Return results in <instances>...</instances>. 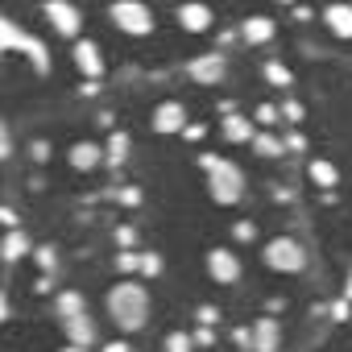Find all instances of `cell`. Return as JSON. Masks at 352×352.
<instances>
[{"label": "cell", "mask_w": 352, "mask_h": 352, "mask_svg": "<svg viewBox=\"0 0 352 352\" xmlns=\"http://www.w3.org/2000/svg\"><path fill=\"white\" fill-rule=\"evenodd\" d=\"M265 265H270V270H282V274H298V270H302V249H298L294 241L278 236V241L265 245Z\"/></svg>", "instance_id": "5"}, {"label": "cell", "mask_w": 352, "mask_h": 352, "mask_svg": "<svg viewBox=\"0 0 352 352\" xmlns=\"http://www.w3.org/2000/svg\"><path fill=\"white\" fill-rule=\"evenodd\" d=\"M208 274H212L216 282H224V286H228V282H236V278H241V261H236L228 249H212V253H208Z\"/></svg>", "instance_id": "7"}, {"label": "cell", "mask_w": 352, "mask_h": 352, "mask_svg": "<svg viewBox=\"0 0 352 352\" xmlns=\"http://www.w3.org/2000/svg\"><path fill=\"white\" fill-rule=\"evenodd\" d=\"M241 34H245V42H257V46H261V42L274 38V21H270V17H249Z\"/></svg>", "instance_id": "15"}, {"label": "cell", "mask_w": 352, "mask_h": 352, "mask_svg": "<svg viewBox=\"0 0 352 352\" xmlns=\"http://www.w3.org/2000/svg\"><path fill=\"white\" fill-rule=\"evenodd\" d=\"M141 274L145 278H157L162 274V257L157 253H141Z\"/></svg>", "instance_id": "26"}, {"label": "cell", "mask_w": 352, "mask_h": 352, "mask_svg": "<svg viewBox=\"0 0 352 352\" xmlns=\"http://www.w3.org/2000/svg\"><path fill=\"white\" fill-rule=\"evenodd\" d=\"M34 157H38V162H42V157H50V145H46V141H38V145H34Z\"/></svg>", "instance_id": "36"}, {"label": "cell", "mask_w": 352, "mask_h": 352, "mask_svg": "<svg viewBox=\"0 0 352 352\" xmlns=\"http://www.w3.org/2000/svg\"><path fill=\"white\" fill-rule=\"evenodd\" d=\"M116 199H120L124 208H133V204H141V191H137V187H124V191H120Z\"/></svg>", "instance_id": "28"}, {"label": "cell", "mask_w": 352, "mask_h": 352, "mask_svg": "<svg viewBox=\"0 0 352 352\" xmlns=\"http://www.w3.org/2000/svg\"><path fill=\"white\" fill-rule=\"evenodd\" d=\"M199 166L208 170V183H212V199L216 204H236L241 199V191H245V174L228 162V157H216V153H204L199 157Z\"/></svg>", "instance_id": "2"}, {"label": "cell", "mask_w": 352, "mask_h": 352, "mask_svg": "<svg viewBox=\"0 0 352 352\" xmlns=\"http://www.w3.org/2000/svg\"><path fill=\"white\" fill-rule=\"evenodd\" d=\"M191 344H195V336H183V331H174V336L166 340V352H191Z\"/></svg>", "instance_id": "25"}, {"label": "cell", "mask_w": 352, "mask_h": 352, "mask_svg": "<svg viewBox=\"0 0 352 352\" xmlns=\"http://www.w3.org/2000/svg\"><path fill=\"white\" fill-rule=\"evenodd\" d=\"M204 133H208V129H204V124H187V129H183V137H187V141H199V137H204Z\"/></svg>", "instance_id": "33"}, {"label": "cell", "mask_w": 352, "mask_h": 352, "mask_svg": "<svg viewBox=\"0 0 352 352\" xmlns=\"http://www.w3.org/2000/svg\"><path fill=\"white\" fill-rule=\"evenodd\" d=\"M153 129H157V133H183V129H187L183 104H179V100H166V104L153 112Z\"/></svg>", "instance_id": "8"}, {"label": "cell", "mask_w": 352, "mask_h": 352, "mask_svg": "<svg viewBox=\"0 0 352 352\" xmlns=\"http://www.w3.org/2000/svg\"><path fill=\"white\" fill-rule=\"evenodd\" d=\"M212 340H216V331H212V327H199V331H195V344H212Z\"/></svg>", "instance_id": "34"}, {"label": "cell", "mask_w": 352, "mask_h": 352, "mask_svg": "<svg viewBox=\"0 0 352 352\" xmlns=\"http://www.w3.org/2000/svg\"><path fill=\"white\" fill-rule=\"evenodd\" d=\"M187 71H191L195 83H220V79H224V58H220V54H199Z\"/></svg>", "instance_id": "9"}, {"label": "cell", "mask_w": 352, "mask_h": 352, "mask_svg": "<svg viewBox=\"0 0 352 352\" xmlns=\"http://www.w3.org/2000/svg\"><path fill=\"white\" fill-rule=\"evenodd\" d=\"M344 298H352V274H348V286H344Z\"/></svg>", "instance_id": "39"}, {"label": "cell", "mask_w": 352, "mask_h": 352, "mask_svg": "<svg viewBox=\"0 0 352 352\" xmlns=\"http://www.w3.org/2000/svg\"><path fill=\"white\" fill-rule=\"evenodd\" d=\"M274 116H278V108H274V104H261V108H257V120H261V124H270Z\"/></svg>", "instance_id": "31"}, {"label": "cell", "mask_w": 352, "mask_h": 352, "mask_svg": "<svg viewBox=\"0 0 352 352\" xmlns=\"http://www.w3.org/2000/svg\"><path fill=\"white\" fill-rule=\"evenodd\" d=\"M236 348H253V327H236Z\"/></svg>", "instance_id": "29"}, {"label": "cell", "mask_w": 352, "mask_h": 352, "mask_svg": "<svg viewBox=\"0 0 352 352\" xmlns=\"http://www.w3.org/2000/svg\"><path fill=\"white\" fill-rule=\"evenodd\" d=\"M104 352H129V344H120V340H112V344H104Z\"/></svg>", "instance_id": "38"}, {"label": "cell", "mask_w": 352, "mask_h": 352, "mask_svg": "<svg viewBox=\"0 0 352 352\" xmlns=\"http://www.w3.org/2000/svg\"><path fill=\"white\" fill-rule=\"evenodd\" d=\"M67 336H71V344H75V348H87V344L96 340V327H91V319H87V315H79V319H67Z\"/></svg>", "instance_id": "14"}, {"label": "cell", "mask_w": 352, "mask_h": 352, "mask_svg": "<svg viewBox=\"0 0 352 352\" xmlns=\"http://www.w3.org/2000/svg\"><path fill=\"white\" fill-rule=\"evenodd\" d=\"M265 79L278 83V87H286V83H290V71H286L282 63H265Z\"/></svg>", "instance_id": "23"}, {"label": "cell", "mask_w": 352, "mask_h": 352, "mask_svg": "<svg viewBox=\"0 0 352 352\" xmlns=\"http://www.w3.org/2000/svg\"><path fill=\"white\" fill-rule=\"evenodd\" d=\"M278 344H282L278 323H274V319H257V323H253V348H257V352H278Z\"/></svg>", "instance_id": "10"}, {"label": "cell", "mask_w": 352, "mask_h": 352, "mask_svg": "<svg viewBox=\"0 0 352 352\" xmlns=\"http://www.w3.org/2000/svg\"><path fill=\"white\" fill-rule=\"evenodd\" d=\"M108 315H112L124 331H137V327L149 319V294H145V286H137V282L112 286V294H108Z\"/></svg>", "instance_id": "1"}, {"label": "cell", "mask_w": 352, "mask_h": 352, "mask_svg": "<svg viewBox=\"0 0 352 352\" xmlns=\"http://www.w3.org/2000/svg\"><path fill=\"white\" fill-rule=\"evenodd\" d=\"M38 261H42V270H50V265H54V249H42Z\"/></svg>", "instance_id": "35"}, {"label": "cell", "mask_w": 352, "mask_h": 352, "mask_svg": "<svg viewBox=\"0 0 352 352\" xmlns=\"http://www.w3.org/2000/svg\"><path fill=\"white\" fill-rule=\"evenodd\" d=\"M224 137L228 141H253L257 133H253V120H245V116H224Z\"/></svg>", "instance_id": "16"}, {"label": "cell", "mask_w": 352, "mask_h": 352, "mask_svg": "<svg viewBox=\"0 0 352 352\" xmlns=\"http://www.w3.org/2000/svg\"><path fill=\"white\" fill-rule=\"evenodd\" d=\"M253 149H257V153H282V141L270 137V133H257V137H253Z\"/></svg>", "instance_id": "22"}, {"label": "cell", "mask_w": 352, "mask_h": 352, "mask_svg": "<svg viewBox=\"0 0 352 352\" xmlns=\"http://www.w3.org/2000/svg\"><path fill=\"white\" fill-rule=\"evenodd\" d=\"M311 179H315L319 187H336V166H331V162H323V157H319V162H311Z\"/></svg>", "instance_id": "21"}, {"label": "cell", "mask_w": 352, "mask_h": 352, "mask_svg": "<svg viewBox=\"0 0 352 352\" xmlns=\"http://www.w3.org/2000/svg\"><path fill=\"white\" fill-rule=\"evenodd\" d=\"M116 270L120 274H133V270H141V257L133 249H124V253H116Z\"/></svg>", "instance_id": "24"}, {"label": "cell", "mask_w": 352, "mask_h": 352, "mask_svg": "<svg viewBox=\"0 0 352 352\" xmlns=\"http://www.w3.org/2000/svg\"><path fill=\"white\" fill-rule=\"evenodd\" d=\"M112 21H116L124 34H137V38L153 30L149 9H145V5H137V0H120V5H112Z\"/></svg>", "instance_id": "4"}, {"label": "cell", "mask_w": 352, "mask_h": 352, "mask_svg": "<svg viewBox=\"0 0 352 352\" xmlns=\"http://www.w3.org/2000/svg\"><path fill=\"white\" fill-rule=\"evenodd\" d=\"M58 315H63V319H79V315H83V298H79L75 290H63V294H58Z\"/></svg>", "instance_id": "20"}, {"label": "cell", "mask_w": 352, "mask_h": 352, "mask_svg": "<svg viewBox=\"0 0 352 352\" xmlns=\"http://www.w3.org/2000/svg\"><path fill=\"white\" fill-rule=\"evenodd\" d=\"M124 157H129V137H124V133H112V141H108V149H104V162L116 170V166H124Z\"/></svg>", "instance_id": "19"}, {"label": "cell", "mask_w": 352, "mask_h": 352, "mask_svg": "<svg viewBox=\"0 0 352 352\" xmlns=\"http://www.w3.org/2000/svg\"><path fill=\"white\" fill-rule=\"evenodd\" d=\"M327 25H331V34L352 38V9H348V5H331V9H327Z\"/></svg>", "instance_id": "17"}, {"label": "cell", "mask_w": 352, "mask_h": 352, "mask_svg": "<svg viewBox=\"0 0 352 352\" xmlns=\"http://www.w3.org/2000/svg\"><path fill=\"white\" fill-rule=\"evenodd\" d=\"M0 46H5V50H21V54H30V58H34V67H38L42 75L50 71V54H46V46H42L38 38H30L25 30H17L9 17L0 21Z\"/></svg>", "instance_id": "3"}, {"label": "cell", "mask_w": 352, "mask_h": 352, "mask_svg": "<svg viewBox=\"0 0 352 352\" xmlns=\"http://www.w3.org/2000/svg\"><path fill=\"white\" fill-rule=\"evenodd\" d=\"M216 319H220V311H216V307H199V323H204V327H212Z\"/></svg>", "instance_id": "30"}, {"label": "cell", "mask_w": 352, "mask_h": 352, "mask_svg": "<svg viewBox=\"0 0 352 352\" xmlns=\"http://www.w3.org/2000/svg\"><path fill=\"white\" fill-rule=\"evenodd\" d=\"M133 241H137V232H133L129 224H124V228H116V245H120V253H124V249H133Z\"/></svg>", "instance_id": "27"}, {"label": "cell", "mask_w": 352, "mask_h": 352, "mask_svg": "<svg viewBox=\"0 0 352 352\" xmlns=\"http://www.w3.org/2000/svg\"><path fill=\"white\" fill-rule=\"evenodd\" d=\"M46 17H50V25H54L63 38H75V34H79V9L67 5V0H46Z\"/></svg>", "instance_id": "6"}, {"label": "cell", "mask_w": 352, "mask_h": 352, "mask_svg": "<svg viewBox=\"0 0 352 352\" xmlns=\"http://www.w3.org/2000/svg\"><path fill=\"white\" fill-rule=\"evenodd\" d=\"M331 315H336V319H348V298H344V302H336V307H331Z\"/></svg>", "instance_id": "37"}, {"label": "cell", "mask_w": 352, "mask_h": 352, "mask_svg": "<svg viewBox=\"0 0 352 352\" xmlns=\"http://www.w3.org/2000/svg\"><path fill=\"white\" fill-rule=\"evenodd\" d=\"M179 21H183L191 34H199V30L212 25V9H204V5H183V9H179Z\"/></svg>", "instance_id": "13"}, {"label": "cell", "mask_w": 352, "mask_h": 352, "mask_svg": "<svg viewBox=\"0 0 352 352\" xmlns=\"http://www.w3.org/2000/svg\"><path fill=\"white\" fill-rule=\"evenodd\" d=\"M75 67L87 75V79H96L100 71H104V63H100V50H96V42H79L75 46Z\"/></svg>", "instance_id": "11"}, {"label": "cell", "mask_w": 352, "mask_h": 352, "mask_svg": "<svg viewBox=\"0 0 352 352\" xmlns=\"http://www.w3.org/2000/svg\"><path fill=\"white\" fill-rule=\"evenodd\" d=\"M232 236H236V241H253V224H245V220H241V224L232 228Z\"/></svg>", "instance_id": "32"}, {"label": "cell", "mask_w": 352, "mask_h": 352, "mask_svg": "<svg viewBox=\"0 0 352 352\" xmlns=\"http://www.w3.org/2000/svg\"><path fill=\"white\" fill-rule=\"evenodd\" d=\"M63 352H87V348H75V344H71V348H63Z\"/></svg>", "instance_id": "40"}, {"label": "cell", "mask_w": 352, "mask_h": 352, "mask_svg": "<svg viewBox=\"0 0 352 352\" xmlns=\"http://www.w3.org/2000/svg\"><path fill=\"white\" fill-rule=\"evenodd\" d=\"M100 145H91V141H79V145H71V166L75 170H96L100 166Z\"/></svg>", "instance_id": "12"}, {"label": "cell", "mask_w": 352, "mask_h": 352, "mask_svg": "<svg viewBox=\"0 0 352 352\" xmlns=\"http://www.w3.org/2000/svg\"><path fill=\"white\" fill-rule=\"evenodd\" d=\"M0 253H5V261H9V265H13L17 257H25V253H30L25 232H5V245H0Z\"/></svg>", "instance_id": "18"}]
</instances>
